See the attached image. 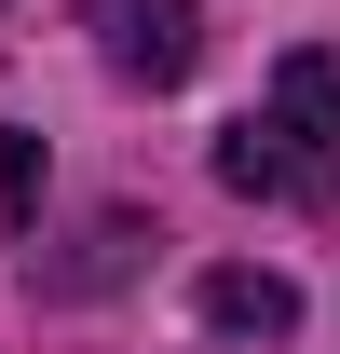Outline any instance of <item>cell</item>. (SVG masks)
<instances>
[{"mask_svg":"<svg viewBox=\"0 0 340 354\" xmlns=\"http://www.w3.org/2000/svg\"><path fill=\"white\" fill-rule=\"evenodd\" d=\"M218 177L258 191V205H272V191H286V205H340V55L299 41L286 68H272V109L218 136Z\"/></svg>","mask_w":340,"mask_h":354,"instance_id":"1","label":"cell"},{"mask_svg":"<svg viewBox=\"0 0 340 354\" xmlns=\"http://www.w3.org/2000/svg\"><path fill=\"white\" fill-rule=\"evenodd\" d=\"M28 218H41V136L0 123V232H28Z\"/></svg>","mask_w":340,"mask_h":354,"instance_id":"4","label":"cell"},{"mask_svg":"<svg viewBox=\"0 0 340 354\" xmlns=\"http://www.w3.org/2000/svg\"><path fill=\"white\" fill-rule=\"evenodd\" d=\"M95 28H109V68L123 82H191V55H205V14L191 0H95Z\"/></svg>","mask_w":340,"mask_h":354,"instance_id":"2","label":"cell"},{"mask_svg":"<svg viewBox=\"0 0 340 354\" xmlns=\"http://www.w3.org/2000/svg\"><path fill=\"white\" fill-rule=\"evenodd\" d=\"M205 327H218V341H286V327H299V286H286V272H205Z\"/></svg>","mask_w":340,"mask_h":354,"instance_id":"3","label":"cell"}]
</instances>
